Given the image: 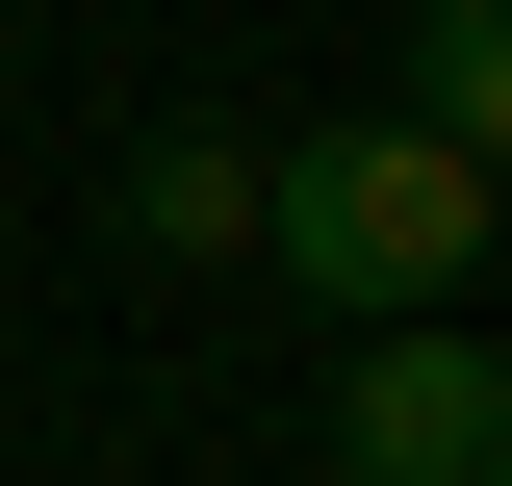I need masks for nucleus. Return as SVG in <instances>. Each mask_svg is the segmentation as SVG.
I'll use <instances>...</instances> for the list:
<instances>
[{
    "instance_id": "obj_1",
    "label": "nucleus",
    "mask_w": 512,
    "mask_h": 486,
    "mask_svg": "<svg viewBox=\"0 0 512 486\" xmlns=\"http://www.w3.org/2000/svg\"><path fill=\"white\" fill-rule=\"evenodd\" d=\"M256 256H282L308 307H359V333H436V307L487 282V180H461L410 103L282 128V154H256Z\"/></svg>"
},
{
    "instance_id": "obj_2",
    "label": "nucleus",
    "mask_w": 512,
    "mask_h": 486,
    "mask_svg": "<svg viewBox=\"0 0 512 486\" xmlns=\"http://www.w3.org/2000/svg\"><path fill=\"white\" fill-rule=\"evenodd\" d=\"M487 461H512V333H487V307L359 333V384H333V486H487Z\"/></svg>"
},
{
    "instance_id": "obj_3",
    "label": "nucleus",
    "mask_w": 512,
    "mask_h": 486,
    "mask_svg": "<svg viewBox=\"0 0 512 486\" xmlns=\"http://www.w3.org/2000/svg\"><path fill=\"white\" fill-rule=\"evenodd\" d=\"M410 128L461 180H512V0H410Z\"/></svg>"
},
{
    "instance_id": "obj_4",
    "label": "nucleus",
    "mask_w": 512,
    "mask_h": 486,
    "mask_svg": "<svg viewBox=\"0 0 512 486\" xmlns=\"http://www.w3.org/2000/svg\"><path fill=\"white\" fill-rule=\"evenodd\" d=\"M128 231H154V256H231L256 231V154H231V128H154V154H128Z\"/></svg>"
},
{
    "instance_id": "obj_5",
    "label": "nucleus",
    "mask_w": 512,
    "mask_h": 486,
    "mask_svg": "<svg viewBox=\"0 0 512 486\" xmlns=\"http://www.w3.org/2000/svg\"><path fill=\"white\" fill-rule=\"evenodd\" d=\"M487 486H512V461H487Z\"/></svg>"
}]
</instances>
